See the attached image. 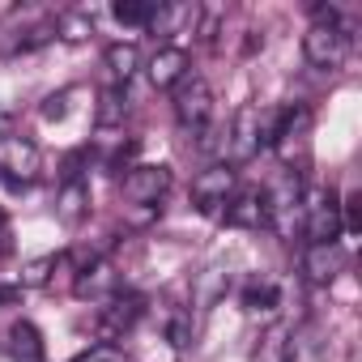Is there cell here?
Segmentation results:
<instances>
[{"label": "cell", "mask_w": 362, "mask_h": 362, "mask_svg": "<svg viewBox=\"0 0 362 362\" xmlns=\"http://www.w3.org/2000/svg\"><path fill=\"white\" fill-rule=\"evenodd\" d=\"M358 205H362V197H358V192H349V197L341 201V230H349V235L362 226V214H358Z\"/></svg>", "instance_id": "obj_26"}, {"label": "cell", "mask_w": 362, "mask_h": 362, "mask_svg": "<svg viewBox=\"0 0 362 362\" xmlns=\"http://www.w3.org/2000/svg\"><path fill=\"white\" fill-rule=\"evenodd\" d=\"M60 264H64V256H39V260L22 264L18 286H22V290H39V286H47V281H52V273H56Z\"/></svg>", "instance_id": "obj_22"}, {"label": "cell", "mask_w": 362, "mask_h": 362, "mask_svg": "<svg viewBox=\"0 0 362 362\" xmlns=\"http://www.w3.org/2000/svg\"><path fill=\"white\" fill-rule=\"evenodd\" d=\"M345 269V247L341 243H307L303 252V277L311 286H328Z\"/></svg>", "instance_id": "obj_13"}, {"label": "cell", "mask_w": 362, "mask_h": 362, "mask_svg": "<svg viewBox=\"0 0 362 362\" xmlns=\"http://www.w3.org/2000/svg\"><path fill=\"white\" fill-rule=\"evenodd\" d=\"M226 286H230V277H226L222 269L201 273V281H197V303H201V307H214V303L226 294Z\"/></svg>", "instance_id": "obj_24"}, {"label": "cell", "mask_w": 362, "mask_h": 362, "mask_svg": "<svg viewBox=\"0 0 362 362\" xmlns=\"http://www.w3.org/2000/svg\"><path fill=\"white\" fill-rule=\"evenodd\" d=\"M170 179H175L170 166H162V162H136L119 179V197L128 205H158L170 192Z\"/></svg>", "instance_id": "obj_5"}, {"label": "cell", "mask_w": 362, "mask_h": 362, "mask_svg": "<svg viewBox=\"0 0 362 362\" xmlns=\"http://www.w3.org/2000/svg\"><path fill=\"white\" fill-rule=\"evenodd\" d=\"M52 30H56V39L81 43V39H90V35H94V18H90V13H81V9H64V13H56Z\"/></svg>", "instance_id": "obj_21"}, {"label": "cell", "mask_w": 362, "mask_h": 362, "mask_svg": "<svg viewBox=\"0 0 362 362\" xmlns=\"http://www.w3.org/2000/svg\"><path fill=\"white\" fill-rule=\"evenodd\" d=\"M145 315V298L141 294H111L98 315H94V332L103 337V345H115L128 328H136V320Z\"/></svg>", "instance_id": "obj_10"}, {"label": "cell", "mask_w": 362, "mask_h": 362, "mask_svg": "<svg viewBox=\"0 0 362 362\" xmlns=\"http://www.w3.org/2000/svg\"><path fill=\"white\" fill-rule=\"evenodd\" d=\"M303 56L311 69H324V73H332L349 60V30L341 26L337 9H315V22L303 35Z\"/></svg>", "instance_id": "obj_1"}, {"label": "cell", "mask_w": 362, "mask_h": 362, "mask_svg": "<svg viewBox=\"0 0 362 362\" xmlns=\"http://www.w3.org/2000/svg\"><path fill=\"white\" fill-rule=\"evenodd\" d=\"M119 98H124V90H119V86L103 94V107H98V124H119V119H124L128 103H119Z\"/></svg>", "instance_id": "obj_25"}, {"label": "cell", "mask_w": 362, "mask_h": 362, "mask_svg": "<svg viewBox=\"0 0 362 362\" xmlns=\"http://www.w3.org/2000/svg\"><path fill=\"white\" fill-rule=\"evenodd\" d=\"M73 294L77 298H111V294H119V277H115V269L107 264V260H90L81 273H77V281H73Z\"/></svg>", "instance_id": "obj_14"}, {"label": "cell", "mask_w": 362, "mask_h": 362, "mask_svg": "<svg viewBox=\"0 0 362 362\" xmlns=\"http://www.w3.org/2000/svg\"><path fill=\"white\" fill-rule=\"evenodd\" d=\"M103 60H107L115 86H128V81L136 77V69H141V52H136V43H111Z\"/></svg>", "instance_id": "obj_18"}, {"label": "cell", "mask_w": 362, "mask_h": 362, "mask_svg": "<svg viewBox=\"0 0 362 362\" xmlns=\"http://www.w3.org/2000/svg\"><path fill=\"white\" fill-rule=\"evenodd\" d=\"M43 332L30 324V320H18L9 328V358L13 362H43Z\"/></svg>", "instance_id": "obj_16"}, {"label": "cell", "mask_w": 362, "mask_h": 362, "mask_svg": "<svg viewBox=\"0 0 362 362\" xmlns=\"http://www.w3.org/2000/svg\"><path fill=\"white\" fill-rule=\"evenodd\" d=\"M56 218L69 230L90 218V184H86V179H64V188L56 197Z\"/></svg>", "instance_id": "obj_15"}, {"label": "cell", "mask_w": 362, "mask_h": 362, "mask_svg": "<svg viewBox=\"0 0 362 362\" xmlns=\"http://www.w3.org/2000/svg\"><path fill=\"white\" fill-rule=\"evenodd\" d=\"M5 235H9V218H5V209H0V243H5Z\"/></svg>", "instance_id": "obj_28"}, {"label": "cell", "mask_w": 362, "mask_h": 362, "mask_svg": "<svg viewBox=\"0 0 362 362\" xmlns=\"http://www.w3.org/2000/svg\"><path fill=\"white\" fill-rule=\"evenodd\" d=\"M235 192H239V175H235V166H226V162L205 166V170L192 179V205H197L201 214H209V218H218V214L230 205Z\"/></svg>", "instance_id": "obj_7"}, {"label": "cell", "mask_w": 362, "mask_h": 362, "mask_svg": "<svg viewBox=\"0 0 362 362\" xmlns=\"http://www.w3.org/2000/svg\"><path fill=\"white\" fill-rule=\"evenodd\" d=\"M77 362H124V354L115 349V345H94L90 354H81Z\"/></svg>", "instance_id": "obj_27"}, {"label": "cell", "mask_w": 362, "mask_h": 362, "mask_svg": "<svg viewBox=\"0 0 362 362\" xmlns=\"http://www.w3.org/2000/svg\"><path fill=\"white\" fill-rule=\"evenodd\" d=\"M307 136H311L307 103H286L277 115H269V145L277 149L281 162H294V149H307Z\"/></svg>", "instance_id": "obj_4"}, {"label": "cell", "mask_w": 362, "mask_h": 362, "mask_svg": "<svg viewBox=\"0 0 362 362\" xmlns=\"http://www.w3.org/2000/svg\"><path fill=\"white\" fill-rule=\"evenodd\" d=\"M303 235H307V243H341V197H337V188L303 192Z\"/></svg>", "instance_id": "obj_2"}, {"label": "cell", "mask_w": 362, "mask_h": 362, "mask_svg": "<svg viewBox=\"0 0 362 362\" xmlns=\"http://www.w3.org/2000/svg\"><path fill=\"white\" fill-rule=\"evenodd\" d=\"M145 73H149L153 90H175L179 81L192 73V60H188V52H184V47L166 43V47H158V52H153V60L145 64Z\"/></svg>", "instance_id": "obj_12"}, {"label": "cell", "mask_w": 362, "mask_h": 362, "mask_svg": "<svg viewBox=\"0 0 362 362\" xmlns=\"http://www.w3.org/2000/svg\"><path fill=\"white\" fill-rule=\"evenodd\" d=\"M175 119L184 124L188 132H201L209 119H214V90H209V81L205 77H197V73H188L184 81L175 86Z\"/></svg>", "instance_id": "obj_8"}, {"label": "cell", "mask_w": 362, "mask_h": 362, "mask_svg": "<svg viewBox=\"0 0 362 362\" xmlns=\"http://www.w3.org/2000/svg\"><path fill=\"white\" fill-rule=\"evenodd\" d=\"M264 145H269V115H260V107H239V115L230 124V136H226V149H230L226 166L252 162Z\"/></svg>", "instance_id": "obj_6"}, {"label": "cell", "mask_w": 362, "mask_h": 362, "mask_svg": "<svg viewBox=\"0 0 362 362\" xmlns=\"http://www.w3.org/2000/svg\"><path fill=\"white\" fill-rule=\"evenodd\" d=\"M226 226H239V230H260L269 226V205H264V188H239L230 197V205L222 209Z\"/></svg>", "instance_id": "obj_11"}, {"label": "cell", "mask_w": 362, "mask_h": 362, "mask_svg": "<svg viewBox=\"0 0 362 362\" xmlns=\"http://www.w3.org/2000/svg\"><path fill=\"white\" fill-rule=\"evenodd\" d=\"M39 170H43V149L30 136H18V132L0 136V179H5V184L30 188L39 179Z\"/></svg>", "instance_id": "obj_3"}, {"label": "cell", "mask_w": 362, "mask_h": 362, "mask_svg": "<svg viewBox=\"0 0 362 362\" xmlns=\"http://www.w3.org/2000/svg\"><path fill=\"white\" fill-rule=\"evenodd\" d=\"M290 354H294V341H290V328L286 324H273L260 341H256V354H252V362H290Z\"/></svg>", "instance_id": "obj_17"}, {"label": "cell", "mask_w": 362, "mask_h": 362, "mask_svg": "<svg viewBox=\"0 0 362 362\" xmlns=\"http://www.w3.org/2000/svg\"><path fill=\"white\" fill-rule=\"evenodd\" d=\"M197 18H201L197 5H158V18H153L149 30H158V35H184V26H197Z\"/></svg>", "instance_id": "obj_19"}, {"label": "cell", "mask_w": 362, "mask_h": 362, "mask_svg": "<svg viewBox=\"0 0 362 362\" xmlns=\"http://www.w3.org/2000/svg\"><path fill=\"white\" fill-rule=\"evenodd\" d=\"M264 205H269V226L290 235V226H303V179L294 170H286L273 188H264Z\"/></svg>", "instance_id": "obj_9"}, {"label": "cell", "mask_w": 362, "mask_h": 362, "mask_svg": "<svg viewBox=\"0 0 362 362\" xmlns=\"http://www.w3.org/2000/svg\"><path fill=\"white\" fill-rule=\"evenodd\" d=\"M111 18H115L119 26H153L158 0H115V5H111Z\"/></svg>", "instance_id": "obj_20"}, {"label": "cell", "mask_w": 362, "mask_h": 362, "mask_svg": "<svg viewBox=\"0 0 362 362\" xmlns=\"http://www.w3.org/2000/svg\"><path fill=\"white\" fill-rule=\"evenodd\" d=\"M239 298H243V307H247V311H273V307H277V286H273L269 277H256V281H247V286H243V294H239Z\"/></svg>", "instance_id": "obj_23"}]
</instances>
